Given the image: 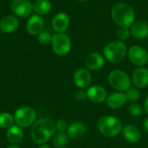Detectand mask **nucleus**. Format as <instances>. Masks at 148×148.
Wrapping results in <instances>:
<instances>
[{"label": "nucleus", "mask_w": 148, "mask_h": 148, "mask_svg": "<svg viewBox=\"0 0 148 148\" xmlns=\"http://www.w3.org/2000/svg\"><path fill=\"white\" fill-rule=\"evenodd\" d=\"M127 49L125 42L114 40L105 45L103 48V56L108 62L117 64L125 59L127 55Z\"/></svg>", "instance_id": "obj_4"}, {"label": "nucleus", "mask_w": 148, "mask_h": 148, "mask_svg": "<svg viewBox=\"0 0 148 148\" xmlns=\"http://www.w3.org/2000/svg\"><path fill=\"white\" fill-rule=\"evenodd\" d=\"M0 21H1V19H0Z\"/></svg>", "instance_id": "obj_36"}, {"label": "nucleus", "mask_w": 148, "mask_h": 148, "mask_svg": "<svg viewBox=\"0 0 148 148\" xmlns=\"http://www.w3.org/2000/svg\"><path fill=\"white\" fill-rule=\"evenodd\" d=\"M143 127H144V130L146 131V133L148 134V117L145 119V121L143 122Z\"/></svg>", "instance_id": "obj_32"}, {"label": "nucleus", "mask_w": 148, "mask_h": 148, "mask_svg": "<svg viewBox=\"0 0 148 148\" xmlns=\"http://www.w3.org/2000/svg\"><path fill=\"white\" fill-rule=\"evenodd\" d=\"M132 83L137 88H146L148 87V69L146 67H137L132 75Z\"/></svg>", "instance_id": "obj_13"}, {"label": "nucleus", "mask_w": 148, "mask_h": 148, "mask_svg": "<svg viewBox=\"0 0 148 148\" xmlns=\"http://www.w3.org/2000/svg\"><path fill=\"white\" fill-rule=\"evenodd\" d=\"M96 127L101 135L107 138H114L121 134L123 126L118 118L112 115H104L97 121Z\"/></svg>", "instance_id": "obj_3"}, {"label": "nucleus", "mask_w": 148, "mask_h": 148, "mask_svg": "<svg viewBox=\"0 0 148 148\" xmlns=\"http://www.w3.org/2000/svg\"><path fill=\"white\" fill-rule=\"evenodd\" d=\"M121 134H122L123 138L127 142L132 143V144H135L139 142L140 140L141 139V133L140 129L136 126L132 125V124H128L123 127Z\"/></svg>", "instance_id": "obj_18"}, {"label": "nucleus", "mask_w": 148, "mask_h": 148, "mask_svg": "<svg viewBox=\"0 0 148 148\" xmlns=\"http://www.w3.org/2000/svg\"><path fill=\"white\" fill-rule=\"evenodd\" d=\"M10 7L12 12L22 18L29 16L34 10L33 3L29 0H13Z\"/></svg>", "instance_id": "obj_10"}, {"label": "nucleus", "mask_w": 148, "mask_h": 148, "mask_svg": "<svg viewBox=\"0 0 148 148\" xmlns=\"http://www.w3.org/2000/svg\"><path fill=\"white\" fill-rule=\"evenodd\" d=\"M37 41L42 45H48L51 43L52 41V36L48 31H42L37 35Z\"/></svg>", "instance_id": "obj_27"}, {"label": "nucleus", "mask_w": 148, "mask_h": 148, "mask_svg": "<svg viewBox=\"0 0 148 148\" xmlns=\"http://www.w3.org/2000/svg\"><path fill=\"white\" fill-rule=\"evenodd\" d=\"M127 100L126 94L124 92H119V91H115L108 95L106 100L108 107L114 110L122 108L127 103Z\"/></svg>", "instance_id": "obj_15"}, {"label": "nucleus", "mask_w": 148, "mask_h": 148, "mask_svg": "<svg viewBox=\"0 0 148 148\" xmlns=\"http://www.w3.org/2000/svg\"><path fill=\"white\" fill-rule=\"evenodd\" d=\"M36 113L30 107H22L14 114V121L20 127H28L36 122Z\"/></svg>", "instance_id": "obj_7"}, {"label": "nucleus", "mask_w": 148, "mask_h": 148, "mask_svg": "<svg viewBox=\"0 0 148 148\" xmlns=\"http://www.w3.org/2000/svg\"><path fill=\"white\" fill-rule=\"evenodd\" d=\"M7 148H19L17 146H16V145H14V144H12V145H10V146H9V147H7Z\"/></svg>", "instance_id": "obj_34"}, {"label": "nucleus", "mask_w": 148, "mask_h": 148, "mask_svg": "<svg viewBox=\"0 0 148 148\" xmlns=\"http://www.w3.org/2000/svg\"><path fill=\"white\" fill-rule=\"evenodd\" d=\"M87 95L88 99L95 104L105 102L108 95L106 88L101 85H91L87 89Z\"/></svg>", "instance_id": "obj_11"}, {"label": "nucleus", "mask_w": 148, "mask_h": 148, "mask_svg": "<svg viewBox=\"0 0 148 148\" xmlns=\"http://www.w3.org/2000/svg\"><path fill=\"white\" fill-rule=\"evenodd\" d=\"M77 1H79V2H87L88 0H77Z\"/></svg>", "instance_id": "obj_35"}, {"label": "nucleus", "mask_w": 148, "mask_h": 148, "mask_svg": "<svg viewBox=\"0 0 148 148\" xmlns=\"http://www.w3.org/2000/svg\"><path fill=\"white\" fill-rule=\"evenodd\" d=\"M72 47L70 37L64 33H56L52 36L51 48L53 52L58 56L68 55Z\"/></svg>", "instance_id": "obj_6"}, {"label": "nucleus", "mask_w": 148, "mask_h": 148, "mask_svg": "<svg viewBox=\"0 0 148 148\" xmlns=\"http://www.w3.org/2000/svg\"><path fill=\"white\" fill-rule=\"evenodd\" d=\"M131 31L130 28H126V27H120L117 30V37L118 40L125 42L127 39L131 37Z\"/></svg>", "instance_id": "obj_28"}, {"label": "nucleus", "mask_w": 148, "mask_h": 148, "mask_svg": "<svg viewBox=\"0 0 148 148\" xmlns=\"http://www.w3.org/2000/svg\"><path fill=\"white\" fill-rule=\"evenodd\" d=\"M143 110H144V113L147 114L148 115V95L147 96V98L145 99V101H144V104H143Z\"/></svg>", "instance_id": "obj_31"}, {"label": "nucleus", "mask_w": 148, "mask_h": 148, "mask_svg": "<svg viewBox=\"0 0 148 148\" xmlns=\"http://www.w3.org/2000/svg\"><path fill=\"white\" fill-rule=\"evenodd\" d=\"M14 116H12L8 112H3L0 114V127L2 128H9L13 126Z\"/></svg>", "instance_id": "obj_24"}, {"label": "nucleus", "mask_w": 148, "mask_h": 148, "mask_svg": "<svg viewBox=\"0 0 148 148\" xmlns=\"http://www.w3.org/2000/svg\"><path fill=\"white\" fill-rule=\"evenodd\" d=\"M19 26L18 19L13 15H8L3 16L0 21V29L3 33H12L15 32Z\"/></svg>", "instance_id": "obj_19"}, {"label": "nucleus", "mask_w": 148, "mask_h": 148, "mask_svg": "<svg viewBox=\"0 0 148 148\" xmlns=\"http://www.w3.org/2000/svg\"><path fill=\"white\" fill-rule=\"evenodd\" d=\"M69 138L66 133H57L54 135L53 145L56 148H64L69 143Z\"/></svg>", "instance_id": "obj_23"}, {"label": "nucleus", "mask_w": 148, "mask_h": 148, "mask_svg": "<svg viewBox=\"0 0 148 148\" xmlns=\"http://www.w3.org/2000/svg\"><path fill=\"white\" fill-rule=\"evenodd\" d=\"M127 112L129 115L132 117H139L143 114L144 110H143V107L140 104L134 102V103H131L128 106Z\"/></svg>", "instance_id": "obj_26"}, {"label": "nucleus", "mask_w": 148, "mask_h": 148, "mask_svg": "<svg viewBox=\"0 0 148 148\" xmlns=\"http://www.w3.org/2000/svg\"><path fill=\"white\" fill-rule=\"evenodd\" d=\"M6 137L11 144H18L23 139V132L19 126H11L7 129Z\"/></svg>", "instance_id": "obj_21"}, {"label": "nucleus", "mask_w": 148, "mask_h": 148, "mask_svg": "<svg viewBox=\"0 0 148 148\" xmlns=\"http://www.w3.org/2000/svg\"><path fill=\"white\" fill-rule=\"evenodd\" d=\"M126 96H127V101L131 102V103H134V102H137L140 99V91L138 90L137 88H134V87H131L129 89H127L126 92Z\"/></svg>", "instance_id": "obj_25"}, {"label": "nucleus", "mask_w": 148, "mask_h": 148, "mask_svg": "<svg viewBox=\"0 0 148 148\" xmlns=\"http://www.w3.org/2000/svg\"><path fill=\"white\" fill-rule=\"evenodd\" d=\"M86 132H87V127L85 124L80 121H75L69 126V128L67 130V134L70 139L78 140L83 137Z\"/></svg>", "instance_id": "obj_20"}, {"label": "nucleus", "mask_w": 148, "mask_h": 148, "mask_svg": "<svg viewBox=\"0 0 148 148\" xmlns=\"http://www.w3.org/2000/svg\"><path fill=\"white\" fill-rule=\"evenodd\" d=\"M127 56L136 67H145L148 62V52L140 45H132L127 49Z\"/></svg>", "instance_id": "obj_8"}, {"label": "nucleus", "mask_w": 148, "mask_h": 148, "mask_svg": "<svg viewBox=\"0 0 148 148\" xmlns=\"http://www.w3.org/2000/svg\"><path fill=\"white\" fill-rule=\"evenodd\" d=\"M43 27V18L42 17V16H39L37 14L31 16L26 23V29L29 34L32 36H37L39 33H41L42 31Z\"/></svg>", "instance_id": "obj_16"}, {"label": "nucleus", "mask_w": 148, "mask_h": 148, "mask_svg": "<svg viewBox=\"0 0 148 148\" xmlns=\"http://www.w3.org/2000/svg\"><path fill=\"white\" fill-rule=\"evenodd\" d=\"M131 36L138 40L146 39L148 37V23L144 20L135 21L130 27Z\"/></svg>", "instance_id": "obj_17"}, {"label": "nucleus", "mask_w": 148, "mask_h": 148, "mask_svg": "<svg viewBox=\"0 0 148 148\" xmlns=\"http://www.w3.org/2000/svg\"><path fill=\"white\" fill-rule=\"evenodd\" d=\"M69 124L65 120H59L56 123V129L58 131V133H65L67 132L69 128Z\"/></svg>", "instance_id": "obj_29"}, {"label": "nucleus", "mask_w": 148, "mask_h": 148, "mask_svg": "<svg viewBox=\"0 0 148 148\" xmlns=\"http://www.w3.org/2000/svg\"><path fill=\"white\" fill-rule=\"evenodd\" d=\"M38 148H50L48 145H45V144H42V145H41L40 147Z\"/></svg>", "instance_id": "obj_33"}, {"label": "nucleus", "mask_w": 148, "mask_h": 148, "mask_svg": "<svg viewBox=\"0 0 148 148\" xmlns=\"http://www.w3.org/2000/svg\"><path fill=\"white\" fill-rule=\"evenodd\" d=\"M111 18L119 27L130 28L135 22L136 15L134 8L124 2L115 3L111 9Z\"/></svg>", "instance_id": "obj_2"}, {"label": "nucleus", "mask_w": 148, "mask_h": 148, "mask_svg": "<svg viewBox=\"0 0 148 148\" xmlns=\"http://www.w3.org/2000/svg\"><path fill=\"white\" fill-rule=\"evenodd\" d=\"M34 11L39 16H44L50 12L52 4L49 0H36L34 4Z\"/></svg>", "instance_id": "obj_22"}, {"label": "nucleus", "mask_w": 148, "mask_h": 148, "mask_svg": "<svg viewBox=\"0 0 148 148\" xmlns=\"http://www.w3.org/2000/svg\"><path fill=\"white\" fill-rule=\"evenodd\" d=\"M106 59L103 54L99 52L89 53L85 58V67L89 71H97L101 69L105 65Z\"/></svg>", "instance_id": "obj_12"}, {"label": "nucleus", "mask_w": 148, "mask_h": 148, "mask_svg": "<svg viewBox=\"0 0 148 148\" xmlns=\"http://www.w3.org/2000/svg\"><path fill=\"white\" fill-rule=\"evenodd\" d=\"M108 81L109 85L119 92H126L132 87V80L129 75L121 69L112 70L108 76Z\"/></svg>", "instance_id": "obj_5"}, {"label": "nucleus", "mask_w": 148, "mask_h": 148, "mask_svg": "<svg viewBox=\"0 0 148 148\" xmlns=\"http://www.w3.org/2000/svg\"><path fill=\"white\" fill-rule=\"evenodd\" d=\"M75 99L78 101H84L88 98L87 91H85V89H78L75 92Z\"/></svg>", "instance_id": "obj_30"}, {"label": "nucleus", "mask_w": 148, "mask_h": 148, "mask_svg": "<svg viewBox=\"0 0 148 148\" xmlns=\"http://www.w3.org/2000/svg\"><path fill=\"white\" fill-rule=\"evenodd\" d=\"M56 123L49 118H42L32 125L30 135L32 140L39 145L45 144L56 133Z\"/></svg>", "instance_id": "obj_1"}, {"label": "nucleus", "mask_w": 148, "mask_h": 148, "mask_svg": "<svg viewBox=\"0 0 148 148\" xmlns=\"http://www.w3.org/2000/svg\"><path fill=\"white\" fill-rule=\"evenodd\" d=\"M70 18L68 14L65 12H58L56 13L51 22V25L53 29L56 33H64L69 27Z\"/></svg>", "instance_id": "obj_14"}, {"label": "nucleus", "mask_w": 148, "mask_h": 148, "mask_svg": "<svg viewBox=\"0 0 148 148\" xmlns=\"http://www.w3.org/2000/svg\"><path fill=\"white\" fill-rule=\"evenodd\" d=\"M73 82L79 89H88L92 83L91 72L86 68L77 69L73 75Z\"/></svg>", "instance_id": "obj_9"}]
</instances>
